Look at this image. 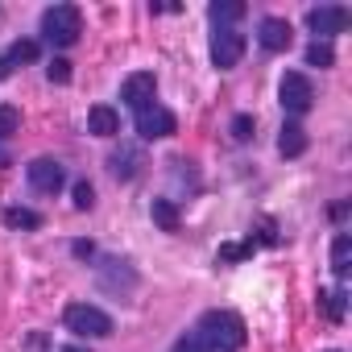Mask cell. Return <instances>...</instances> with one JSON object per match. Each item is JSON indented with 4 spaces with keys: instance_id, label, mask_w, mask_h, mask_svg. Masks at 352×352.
I'll use <instances>...</instances> for the list:
<instances>
[{
    "instance_id": "obj_3",
    "label": "cell",
    "mask_w": 352,
    "mask_h": 352,
    "mask_svg": "<svg viewBox=\"0 0 352 352\" xmlns=\"http://www.w3.org/2000/svg\"><path fill=\"white\" fill-rule=\"evenodd\" d=\"M63 319H67V327H71L75 336H83V340L112 336V319H108L100 307H91V302H71V307L63 311Z\"/></svg>"
},
{
    "instance_id": "obj_7",
    "label": "cell",
    "mask_w": 352,
    "mask_h": 352,
    "mask_svg": "<svg viewBox=\"0 0 352 352\" xmlns=\"http://www.w3.org/2000/svg\"><path fill=\"white\" fill-rule=\"evenodd\" d=\"M25 174H30V187L42 191V195H54V191L67 183V174H63V166H58L54 157H34Z\"/></svg>"
},
{
    "instance_id": "obj_2",
    "label": "cell",
    "mask_w": 352,
    "mask_h": 352,
    "mask_svg": "<svg viewBox=\"0 0 352 352\" xmlns=\"http://www.w3.org/2000/svg\"><path fill=\"white\" fill-rule=\"evenodd\" d=\"M79 34H83V17L75 5H54L42 13V38L50 46H75Z\"/></svg>"
},
{
    "instance_id": "obj_9",
    "label": "cell",
    "mask_w": 352,
    "mask_h": 352,
    "mask_svg": "<svg viewBox=\"0 0 352 352\" xmlns=\"http://www.w3.org/2000/svg\"><path fill=\"white\" fill-rule=\"evenodd\" d=\"M307 25H311V34H319V38H331V34L348 30V9H340V5L311 9V13H307ZM319 38H315V42H319Z\"/></svg>"
},
{
    "instance_id": "obj_24",
    "label": "cell",
    "mask_w": 352,
    "mask_h": 352,
    "mask_svg": "<svg viewBox=\"0 0 352 352\" xmlns=\"http://www.w3.org/2000/svg\"><path fill=\"white\" fill-rule=\"evenodd\" d=\"M46 75H50V83H67V79H71V63H67V58H54V63L46 67Z\"/></svg>"
},
{
    "instance_id": "obj_17",
    "label": "cell",
    "mask_w": 352,
    "mask_h": 352,
    "mask_svg": "<svg viewBox=\"0 0 352 352\" xmlns=\"http://www.w3.org/2000/svg\"><path fill=\"white\" fill-rule=\"evenodd\" d=\"M344 298H348L344 290H327V294H319V307H323V315H327L331 323H340V319H344V307H348Z\"/></svg>"
},
{
    "instance_id": "obj_25",
    "label": "cell",
    "mask_w": 352,
    "mask_h": 352,
    "mask_svg": "<svg viewBox=\"0 0 352 352\" xmlns=\"http://www.w3.org/2000/svg\"><path fill=\"white\" fill-rule=\"evenodd\" d=\"M232 137H236V141H249V137H253V116H249V112H241V116L232 120Z\"/></svg>"
},
{
    "instance_id": "obj_19",
    "label": "cell",
    "mask_w": 352,
    "mask_h": 352,
    "mask_svg": "<svg viewBox=\"0 0 352 352\" xmlns=\"http://www.w3.org/2000/svg\"><path fill=\"white\" fill-rule=\"evenodd\" d=\"M17 129H21V112L13 104H0V141H9Z\"/></svg>"
},
{
    "instance_id": "obj_10",
    "label": "cell",
    "mask_w": 352,
    "mask_h": 352,
    "mask_svg": "<svg viewBox=\"0 0 352 352\" xmlns=\"http://www.w3.org/2000/svg\"><path fill=\"white\" fill-rule=\"evenodd\" d=\"M257 42H261L270 54H282V50H290L294 30H290V21H282V17H265V21L257 25Z\"/></svg>"
},
{
    "instance_id": "obj_26",
    "label": "cell",
    "mask_w": 352,
    "mask_h": 352,
    "mask_svg": "<svg viewBox=\"0 0 352 352\" xmlns=\"http://www.w3.org/2000/svg\"><path fill=\"white\" fill-rule=\"evenodd\" d=\"M174 352H208V344L199 336H183L179 344H174Z\"/></svg>"
},
{
    "instance_id": "obj_8",
    "label": "cell",
    "mask_w": 352,
    "mask_h": 352,
    "mask_svg": "<svg viewBox=\"0 0 352 352\" xmlns=\"http://www.w3.org/2000/svg\"><path fill=\"white\" fill-rule=\"evenodd\" d=\"M174 129H179V120H174V112H166V108H145V112H137V133L145 137V141H157V137H170Z\"/></svg>"
},
{
    "instance_id": "obj_29",
    "label": "cell",
    "mask_w": 352,
    "mask_h": 352,
    "mask_svg": "<svg viewBox=\"0 0 352 352\" xmlns=\"http://www.w3.org/2000/svg\"><path fill=\"white\" fill-rule=\"evenodd\" d=\"M63 352H91V348H75V344H71V348H63Z\"/></svg>"
},
{
    "instance_id": "obj_23",
    "label": "cell",
    "mask_w": 352,
    "mask_h": 352,
    "mask_svg": "<svg viewBox=\"0 0 352 352\" xmlns=\"http://www.w3.org/2000/svg\"><path fill=\"white\" fill-rule=\"evenodd\" d=\"M75 208H79V212H91V208H96V191H91V183H75Z\"/></svg>"
},
{
    "instance_id": "obj_20",
    "label": "cell",
    "mask_w": 352,
    "mask_h": 352,
    "mask_svg": "<svg viewBox=\"0 0 352 352\" xmlns=\"http://www.w3.org/2000/svg\"><path fill=\"white\" fill-rule=\"evenodd\" d=\"M336 63V50L327 42H311L307 46V67H331Z\"/></svg>"
},
{
    "instance_id": "obj_14",
    "label": "cell",
    "mask_w": 352,
    "mask_h": 352,
    "mask_svg": "<svg viewBox=\"0 0 352 352\" xmlns=\"http://www.w3.org/2000/svg\"><path fill=\"white\" fill-rule=\"evenodd\" d=\"M331 270H336L340 278L352 270V236H348V232H340V236L331 241Z\"/></svg>"
},
{
    "instance_id": "obj_11",
    "label": "cell",
    "mask_w": 352,
    "mask_h": 352,
    "mask_svg": "<svg viewBox=\"0 0 352 352\" xmlns=\"http://www.w3.org/2000/svg\"><path fill=\"white\" fill-rule=\"evenodd\" d=\"M87 129H91L96 137H116V133H120V116H116V108L96 104V108L87 112Z\"/></svg>"
},
{
    "instance_id": "obj_22",
    "label": "cell",
    "mask_w": 352,
    "mask_h": 352,
    "mask_svg": "<svg viewBox=\"0 0 352 352\" xmlns=\"http://www.w3.org/2000/svg\"><path fill=\"white\" fill-rule=\"evenodd\" d=\"M253 241H245V245H224L220 249V261H245V257H253Z\"/></svg>"
},
{
    "instance_id": "obj_4",
    "label": "cell",
    "mask_w": 352,
    "mask_h": 352,
    "mask_svg": "<svg viewBox=\"0 0 352 352\" xmlns=\"http://www.w3.org/2000/svg\"><path fill=\"white\" fill-rule=\"evenodd\" d=\"M278 96H282V108H286V112H294V116H302V112L315 104V87H311V79H307L302 71H286V75H282Z\"/></svg>"
},
{
    "instance_id": "obj_12",
    "label": "cell",
    "mask_w": 352,
    "mask_h": 352,
    "mask_svg": "<svg viewBox=\"0 0 352 352\" xmlns=\"http://www.w3.org/2000/svg\"><path fill=\"white\" fill-rule=\"evenodd\" d=\"M278 149H282V157H298V153L307 149V133H302V124L286 120L282 133H278Z\"/></svg>"
},
{
    "instance_id": "obj_16",
    "label": "cell",
    "mask_w": 352,
    "mask_h": 352,
    "mask_svg": "<svg viewBox=\"0 0 352 352\" xmlns=\"http://www.w3.org/2000/svg\"><path fill=\"white\" fill-rule=\"evenodd\" d=\"M137 162H141L137 149H120V153H112V174H116V179H133V174H137Z\"/></svg>"
},
{
    "instance_id": "obj_28",
    "label": "cell",
    "mask_w": 352,
    "mask_h": 352,
    "mask_svg": "<svg viewBox=\"0 0 352 352\" xmlns=\"http://www.w3.org/2000/svg\"><path fill=\"white\" fill-rule=\"evenodd\" d=\"M9 71H13V67H9V58L0 54V79H9Z\"/></svg>"
},
{
    "instance_id": "obj_5",
    "label": "cell",
    "mask_w": 352,
    "mask_h": 352,
    "mask_svg": "<svg viewBox=\"0 0 352 352\" xmlns=\"http://www.w3.org/2000/svg\"><path fill=\"white\" fill-rule=\"evenodd\" d=\"M241 54H245V34H236V30H216V34H212V63H216L220 71L236 67Z\"/></svg>"
},
{
    "instance_id": "obj_30",
    "label": "cell",
    "mask_w": 352,
    "mask_h": 352,
    "mask_svg": "<svg viewBox=\"0 0 352 352\" xmlns=\"http://www.w3.org/2000/svg\"><path fill=\"white\" fill-rule=\"evenodd\" d=\"M331 352H336V348H331Z\"/></svg>"
},
{
    "instance_id": "obj_13",
    "label": "cell",
    "mask_w": 352,
    "mask_h": 352,
    "mask_svg": "<svg viewBox=\"0 0 352 352\" xmlns=\"http://www.w3.org/2000/svg\"><path fill=\"white\" fill-rule=\"evenodd\" d=\"M153 224L162 228V232H179V224H183V216H179V208H174V199H153Z\"/></svg>"
},
{
    "instance_id": "obj_6",
    "label": "cell",
    "mask_w": 352,
    "mask_h": 352,
    "mask_svg": "<svg viewBox=\"0 0 352 352\" xmlns=\"http://www.w3.org/2000/svg\"><path fill=\"white\" fill-rule=\"evenodd\" d=\"M153 91H157V79H153L149 71H137V75H129V79H124L120 100H124L133 112H145V108H153Z\"/></svg>"
},
{
    "instance_id": "obj_15",
    "label": "cell",
    "mask_w": 352,
    "mask_h": 352,
    "mask_svg": "<svg viewBox=\"0 0 352 352\" xmlns=\"http://www.w3.org/2000/svg\"><path fill=\"white\" fill-rule=\"evenodd\" d=\"M208 13H212V21H216L220 30H228V21L245 17V5H241V0H216V5H212Z\"/></svg>"
},
{
    "instance_id": "obj_27",
    "label": "cell",
    "mask_w": 352,
    "mask_h": 352,
    "mask_svg": "<svg viewBox=\"0 0 352 352\" xmlns=\"http://www.w3.org/2000/svg\"><path fill=\"white\" fill-rule=\"evenodd\" d=\"M71 249H75V257H91V253H96V249H91V241H75Z\"/></svg>"
},
{
    "instance_id": "obj_21",
    "label": "cell",
    "mask_w": 352,
    "mask_h": 352,
    "mask_svg": "<svg viewBox=\"0 0 352 352\" xmlns=\"http://www.w3.org/2000/svg\"><path fill=\"white\" fill-rule=\"evenodd\" d=\"M34 58H38V42L17 38V42H13V50H9V67H13V63H34Z\"/></svg>"
},
{
    "instance_id": "obj_1",
    "label": "cell",
    "mask_w": 352,
    "mask_h": 352,
    "mask_svg": "<svg viewBox=\"0 0 352 352\" xmlns=\"http://www.w3.org/2000/svg\"><path fill=\"white\" fill-rule=\"evenodd\" d=\"M199 340L220 348V352H241L245 348V319L236 311H208L199 319Z\"/></svg>"
},
{
    "instance_id": "obj_18",
    "label": "cell",
    "mask_w": 352,
    "mask_h": 352,
    "mask_svg": "<svg viewBox=\"0 0 352 352\" xmlns=\"http://www.w3.org/2000/svg\"><path fill=\"white\" fill-rule=\"evenodd\" d=\"M5 224H9V228H38L42 216L30 212V208H9V212H5Z\"/></svg>"
}]
</instances>
